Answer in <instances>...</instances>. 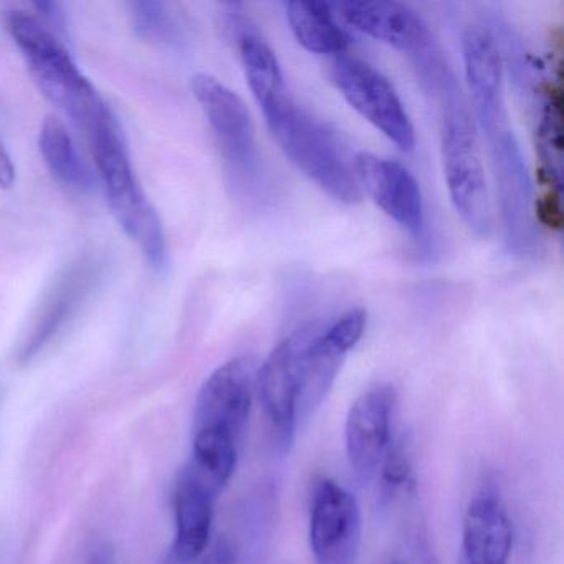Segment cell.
<instances>
[{"instance_id":"cell-5","label":"cell","mask_w":564,"mask_h":564,"mask_svg":"<svg viewBox=\"0 0 564 564\" xmlns=\"http://www.w3.org/2000/svg\"><path fill=\"white\" fill-rule=\"evenodd\" d=\"M88 143L115 217L138 243L148 262L154 269H163L167 262L163 223L138 183L123 131H108Z\"/></svg>"},{"instance_id":"cell-16","label":"cell","mask_w":564,"mask_h":564,"mask_svg":"<svg viewBox=\"0 0 564 564\" xmlns=\"http://www.w3.org/2000/svg\"><path fill=\"white\" fill-rule=\"evenodd\" d=\"M513 528L497 495L484 491L468 503L462 527L464 564H507Z\"/></svg>"},{"instance_id":"cell-11","label":"cell","mask_w":564,"mask_h":564,"mask_svg":"<svg viewBox=\"0 0 564 564\" xmlns=\"http://www.w3.org/2000/svg\"><path fill=\"white\" fill-rule=\"evenodd\" d=\"M310 547L316 564H355L362 536V514L355 495L332 478L313 494Z\"/></svg>"},{"instance_id":"cell-21","label":"cell","mask_w":564,"mask_h":564,"mask_svg":"<svg viewBox=\"0 0 564 564\" xmlns=\"http://www.w3.org/2000/svg\"><path fill=\"white\" fill-rule=\"evenodd\" d=\"M85 283H87V279H85V272L82 270V272L72 273L58 285V289L52 295L51 302L45 306L44 315L39 319L34 333L22 348V361L29 362L34 359L44 349V346L54 338V335H57L58 329L64 326L65 319L70 316L72 310L80 302Z\"/></svg>"},{"instance_id":"cell-3","label":"cell","mask_w":564,"mask_h":564,"mask_svg":"<svg viewBox=\"0 0 564 564\" xmlns=\"http://www.w3.org/2000/svg\"><path fill=\"white\" fill-rule=\"evenodd\" d=\"M280 150L319 189L346 206H355L362 193L341 143L322 121L303 110L290 94L262 108Z\"/></svg>"},{"instance_id":"cell-13","label":"cell","mask_w":564,"mask_h":564,"mask_svg":"<svg viewBox=\"0 0 564 564\" xmlns=\"http://www.w3.org/2000/svg\"><path fill=\"white\" fill-rule=\"evenodd\" d=\"M395 401L394 388L379 384L362 392L349 408L345 427L346 454L361 478H371L378 471L391 445Z\"/></svg>"},{"instance_id":"cell-18","label":"cell","mask_w":564,"mask_h":564,"mask_svg":"<svg viewBox=\"0 0 564 564\" xmlns=\"http://www.w3.org/2000/svg\"><path fill=\"white\" fill-rule=\"evenodd\" d=\"M286 21L299 44L316 55L345 54L349 35L339 28L332 6L295 0L286 4Z\"/></svg>"},{"instance_id":"cell-25","label":"cell","mask_w":564,"mask_h":564,"mask_svg":"<svg viewBox=\"0 0 564 564\" xmlns=\"http://www.w3.org/2000/svg\"><path fill=\"white\" fill-rule=\"evenodd\" d=\"M193 564H236L232 541L227 536L217 538Z\"/></svg>"},{"instance_id":"cell-20","label":"cell","mask_w":564,"mask_h":564,"mask_svg":"<svg viewBox=\"0 0 564 564\" xmlns=\"http://www.w3.org/2000/svg\"><path fill=\"white\" fill-rule=\"evenodd\" d=\"M42 156L48 170L62 183L80 191L91 189L94 174L78 153L67 128L54 118H47L39 138Z\"/></svg>"},{"instance_id":"cell-9","label":"cell","mask_w":564,"mask_h":564,"mask_svg":"<svg viewBox=\"0 0 564 564\" xmlns=\"http://www.w3.org/2000/svg\"><path fill=\"white\" fill-rule=\"evenodd\" d=\"M257 366L252 356L224 362L200 388L194 408V432H216L242 441L257 391Z\"/></svg>"},{"instance_id":"cell-15","label":"cell","mask_w":564,"mask_h":564,"mask_svg":"<svg viewBox=\"0 0 564 564\" xmlns=\"http://www.w3.org/2000/svg\"><path fill=\"white\" fill-rule=\"evenodd\" d=\"M217 497L209 485L183 468L173 497L176 534L164 564H193L207 550Z\"/></svg>"},{"instance_id":"cell-27","label":"cell","mask_w":564,"mask_h":564,"mask_svg":"<svg viewBox=\"0 0 564 564\" xmlns=\"http://www.w3.org/2000/svg\"><path fill=\"white\" fill-rule=\"evenodd\" d=\"M15 181V167L12 163L11 156H9L8 150L4 144L0 143V187L9 189L14 186Z\"/></svg>"},{"instance_id":"cell-26","label":"cell","mask_w":564,"mask_h":564,"mask_svg":"<svg viewBox=\"0 0 564 564\" xmlns=\"http://www.w3.org/2000/svg\"><path fill=\"white\" fill-rule=\"evenodd\" d=\"M84 564H118L115 547L108 541H95L85 553Z\"/></svg>"},{"instance_id":"cell-1","label":"cell","mask_w":564,"mask_h":564,"mask_svg":"<svg viewBox=\"0 0 564 564\" xmlns=\"http://www.w3.org/2000/svg\"><path fill=\"white\" fill-rule=\"evenodd\" d=\"M462 51L471 104L490 151L505 243L524 259L538 243L533 183L508 118L500 47L487 28L470 25L462 37Z\"/></svg>"},{"instance_id":"cell-2","label":"cell","mask_w":564,"mask_h":564,"mask_svg":"<svg viewBox=\"0 0 564 564\" xmlns=\"http://www.w3.org/2000/svg\"><path fill=\"white\" fill-rule=\"evenodd\" d=\"M8 29L45 97L84 130L87 140L120 127L67 48L39 19L15 11L8 18Z\"/></svg>"},{"instance_id":"cell-6","label":"cell","mask_w":564,"mask_h":564,"mask_svg":"<svg viewBox=\"0 0 564 564\" xmlns=\"http://www.w3.org/2000/svg\"><path fill=\"white\" fill-rule=\"evenodd\" d=\"M193 94L216 134L234 186L243 194L262 193L265 176L257 150L256 128L242 98L207 74L193 78Z\"/></svg>"},{"instance_id":"cell-28","label":"cell","mask_w":564,"mask_h":564,"mask_svg":"<svg viewBox=\"0 0 564 564\" xmlns=\"http://www.w3.org/2000/svg\"><path fill=\"white\" fill-rule=\"evenodd\" d=\"M391 564H401V563H391Z\"/></svg>"},{"instance_id":"cell-14","label":"cell","mask_w":564,"mask_h":564,"mask_svg":"<svg viewBox=\"0 0 564 564\" xmlns=\"http://www.w3.org/2000/svg\"><path fill=\"white\" fill-rule=\"evenodd\" d=\"M338 9L352 28L404 52L411 61L437 45L424 19L401 2H343Z\"/></svg>"},{"instance_id":"cell-7","label":"cell","mask_w":564,"mask_h":564,"mask_svg":"<svg viewBox=\"0 0 564 564\" xmlns=\"http://www.w3.org/2000/svg\"><path fill=\"white\" fill-rule=\"evenodd\" d=\"M319 322H310L293 329L270 352L257 372V391L270 422L273 441L282 452H289L295 441L296 395L303 359L315 336L322 332Z\"/></svg>"},{"instance_id":"cell-19","label":"cell","mask_w":564,"mask_h":564,"mask_svg":"<svg viewBox=\"0 0 564 564\" xmlns=\"http://www.w3.org/2000/svg\"><path fill=\"white\" fill-rule=\"evenodd\" d=\"M276 495L272 485H262L247 500L240 517V533L230 538L236 551V564H262L269 551L275 524Z\"/></svg>"},{"instance_id":"cell-22","label":"cell","mask_w":564,"mask_h":564,"mask_svg":"<svg viewBox=\"0 0 564 564\" xmlns=\"http://www.w3.org/2000/svg\"><path fill=\"white\" fill-rule=\"evenodd\" d=\"M538 153L544 176L554 186H560L561 167V108L560 100L547 95L541 101L540 123L536 128Z\"/></svg>"},{"instance_id":"cell-10","label":"cell","mask_w":564,"mask_h":564,"mask_svg":"<svg viewBox=\"0 0 564 564\" xmlns=\"http://www.w3.org/2000/svg\"><path fill=\"white\" fill-rule=\"evenodd\" d=\"M365 310H349L332 325L323 326L303 359L296 395V424L308 421L332 391L349 351L361 341L366 329Z\"/></svg>"},{"instance_id":"cell-4","label":"cell","mask_w":564,"mask_h":564,"mask_svg":"<svg viewBox=\"0 0 564 564\" xmlns=\"http://www.w3.org/2000/svg\"><path fill=\"white\" fill-rule=\"evenodd\" d=\"M442 111V161L448 196L455 213L470 232L488 237L491 232V203L477 133L457 78L435 91Z\"/></svg>"},{"instance_id":"cell-8","label":"cell","mask_w":564,"mask_h":564,"mask_svg":"<svg viewBox=\"0 0 564 564\" xmlns=\"http://www.w3.org/2000/svg\"><path fill=\"white\" fill-rule=\"evenodd\" d=\"M332 80L352 110L381 131L398 150L404 153L414 150L415 131L411 118L391 82L381 72L343 54L333 61Z\"/></svg>"},{"instance_id":"cell-23","label":"cell","mask_w":564,"mask_h":564,"mask_svg":"<svg viewBox=\"0 0 564 564\" xmlns=\"http://www.w3.org/2000/svg\"><path fill=\"white\" fill-rule=\"evenodd\" d=\"M131 18L134 31L144 41L158 44H173L177 41L180 31L166 6L160 2H134L131 4Z\"/></svg>"},{"instance_id":"cell-24","label":"cell","mask_w":564,"mask_h":564,"mask_svg":"<svg viewBox=\"0 0 564 564\" xmlns=\"http://www.w3.org/2000/svg\"><path fill=\"white\" fill-rule=\"evenodd\" d=\"M379 484H381L382 497L394 498L401 491H408L414 487V470H412L411 457L404 445H389L381 465H379Z\"/></svg>"},{"instance_id":"cell-17","label":"cell","mask_w":564,"mask_h":564,"mask_svg":"<svg viewBox=\"0 0 564 564\" xmlns=\"http://www.w3.org/2000/svg\"><path fill=\"white\" fill-rule=\"evenodd\" d=\"M237 47L246 72L247 84L260 107H269L283 95L289 94L282 67L265 39L250 25L249 19L234 21Z\"/></svg>"},{"instance_id":"cell-12","label":"cell","mask_w":564,"mask_h":564,"mask_svg":"<svg viewBox=\"0 0 564 564\" xmlns=\"http://www.w3.org/2000/svg\"><path fill=\"white\" fill-rule=\"evenodd\" d=\"M352 171L359 187H365L386 216L412 236H422L425 227L424 199L408 167L388 158L359 153L352 160Z\"/></svg>"}]
</instances>
